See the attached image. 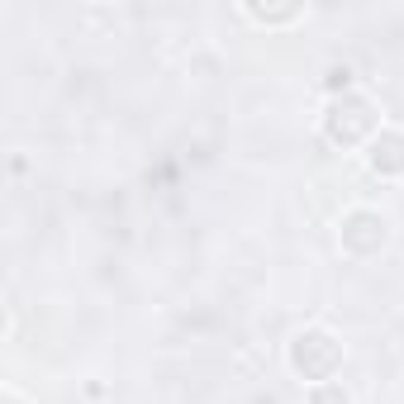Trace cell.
<instances>
[{
  "instance_id": "obj_1",
  "label": "cell",
  "mask_w": 404,
  "mask_h": 404,
  "mask_svg": "<svg viewBox=\"0 0 404 404\" xmlns=\"http://www.w3.org/2000/svg\"><path fill=\"white\" fill-rule=\"evenodd\" d=\"M300 10H252V19H262V24H286V19H295Z\"/></svg>"
}]
</instances>
